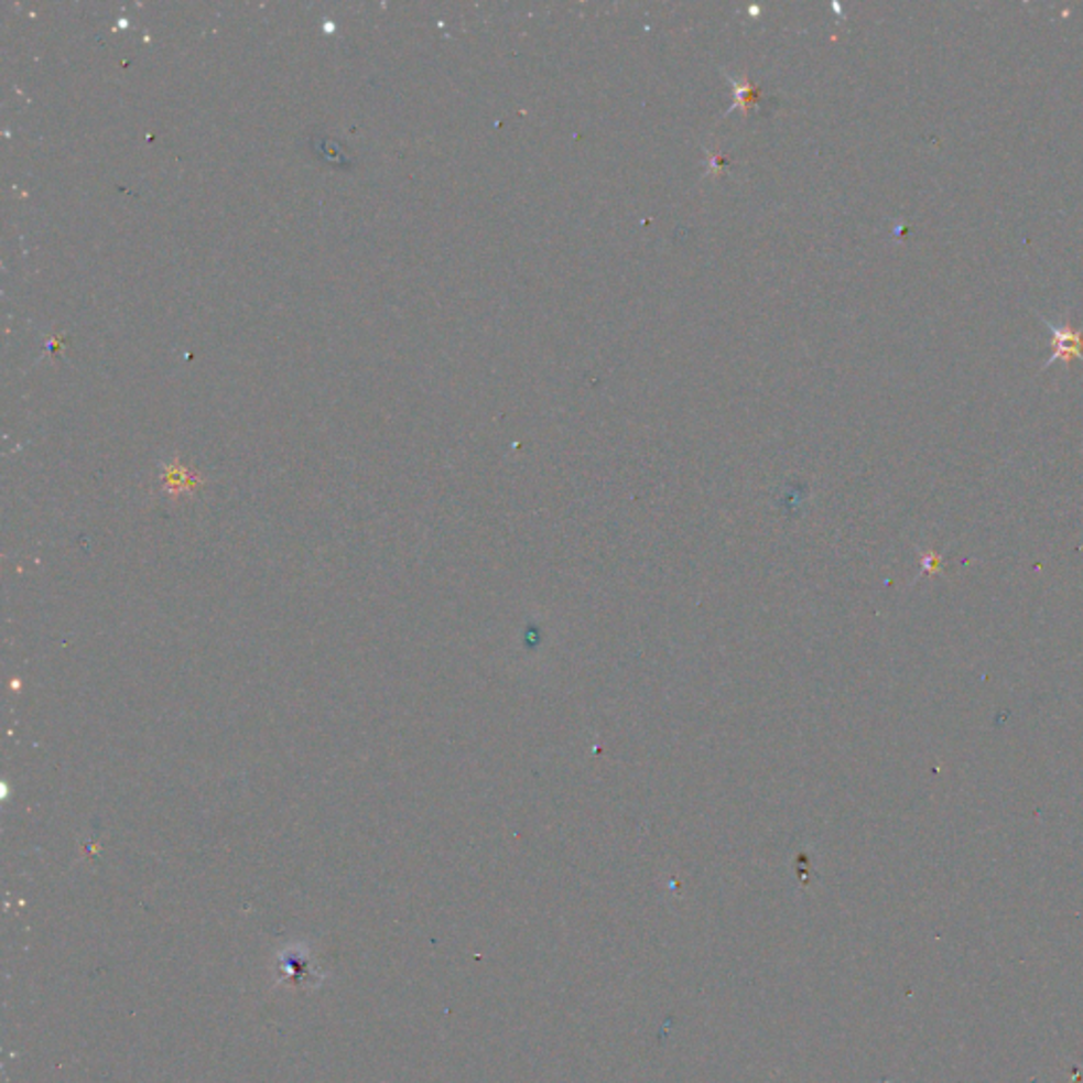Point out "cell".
Masks as SVG:
<instances>
[{
	"mask_svg": "<svg viewBox=\"0 0 1083 1083\" xmlns=\"http://www.w3.org/2000/svg\"><path fill=\"white\" fill-rule=\"evenodd\" d=\"M1043 324L1048 326L1052 335V356L1043 365L1048 369L1054 362H1071V360H1082L1083 362V328H1073L1069 324H1054L1046 317H1041Z\"/></svg>",
	"mask_w": 1083,
	"mask_h": 1083,
	"instance_id": "6da1fadb",
	"label": "cell"
}]
</instances>
